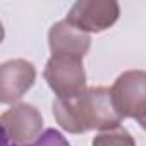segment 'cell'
Segmentation results:
<instances>
[{"label": "cell", "instance_id": "obj_1", "mask_svg": "<svg viewBox=\"0 0 146 146\" xmlns=\"http://www.w3.org/2000/svg\"><path fill=\"white\" fill-rule=\"evenodd\" d=\"M52 112L57 124L70 132L83 134L90 131H110L120 127L122 117L117 113L112 91L105 86H90L74 100L55 98Z\"/></svg>", "mask_w": 146, "mask_h": 146}, {"label": "cell", "instance_id": "obj_2", "mask_svg": "<svg viewBox=\"0 0 146 146\" xmlns=\"http://www.w3.org/2000/svg\"><path fill=\"white\" fill-rule=\"evenodd\" d=\"M43 78L60 100H74L88 90L86 70L79 57L52 55L45 65Z\"/></svg>", "mask_w": 146, "mask_h": 146}, {"label": "cell", "instance_id": "obj_3", "mask_svg": "<svg viewBox=\"0 0 146 146\" xmlns=\"http://www.w3.org/2000/svg\"><path fill=\"white\" fill-rule=\"evenodd\" d=\"M5 144L26 146L35 143L43 132V117L31 103H16L0 117Z\"/></svg>", "mask_w": 146, "mask_h": 146}, {"label": "cell", "instance_id": "obj_4", "mask_svg": "<svg viewBox=\"0 0 146 146\" xmlns=\"http://www.w3.org/2000/svg\"><path fill=\"white\" fill-rule=\"evenodd\" d=\"M120 16L115 0H79L67 12L65 21L84 33H102L112 28Z\"/></svg>", "mask_w": 146, "mask_h": 146}, {"label": "cell", "instance_id": "obj_5", "mask_svg": "<svg viewBox=\"0 0 146 146\" xmlns=\"http://www.w3.org/2000/svg\"><path fill=\"white\" fill-rule=\"evenodd\" d=\"M117 113L122 119H134L146 105V72L125 70L110 88Z\"/></svg>", "mask_w": 146, "mask_h": 146}, {"label": "cell", "instance_id": "obj_6", "mask_svg": "<svg viewBox=\"0 0 146 146\" xmlns=\"http://www.w3.org/2000/svg\"><path fill=\"white\" fill-rule=\"evenodd\" d=\"M36 69L24 58L7 60L0 65V102L11 105L19 102L35 84Z\"/></svg>", "mask_w": 146, "mask_h": 146}, {"label": "cell", "instance_id": "obj_7", "mask_svg": "<svg viewBox=\"0 0 146 146\" xmlns=\"http://www.w3.org/2000/svg\"><path fill=\"white\" fill-rule=\"evenodd\" d=\"M48 46L52 55H70L84 58L91 46V36L64 19L50 28Z\"/></svg>", "mask_w": 146, "mask_h": 146}, {"label": "cell", "instance_id": "obj_8", "mask_svg": "<svg viewBox=\"0 0 146 146\" xmlns=\"http://www.w3.org/2000/svg\"><path fill=\"white\" fill-rule=\"evenodd\" d=\"M91 146H136V141L132 134L120 125L96 134V137H93Z\"/></svg>", "mask_w": 146, "mask_h": 146}, {"label": "cell", "instance_id": "obj_9", "mask_svg": "<svg viewBox=\"0 0 146 146\" xmlns=\"http://www.w3.org/2000/svg\"><path fill=\"white\" fill-rule=\"evenodd\" d=\"M26 146H70V144L64 137V134L58 132L57 129H46L35 143L26 144Z\"/></svg>", "mask_w": 146, "mask_h": 146}, {"label": "cell", "instance_id": "obj_10", "mask_svg": "<svg viewBox=\"0 0 146 146\" xmlns=\"http://www.w3.org/2000/svg\"><path fill=\"white\" fill-rule=\"evenodd\" d=\"M134 120H137V124H139V125L146 131V105H144V107L137 112V115L134 117Z\"/></svg>", "mask_w": 146, "mask_h": 146}]
</instances>
